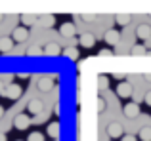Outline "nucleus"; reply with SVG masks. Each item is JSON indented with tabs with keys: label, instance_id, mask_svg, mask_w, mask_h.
Returning <instances> with one entry per match:
<instances>
[{
	"label": "nucleus",
	"instance_id": "0eeeda50",
	"mask_svg": "<svg viewBox=\"0 0 151 141\" xmlns=\"http://www.w3.org/2000/svg\"><path fill=\"white\" fill-rule=\"evenodd\" d=\"M122 113H124L126 118H136L138 115H140V105L134 101V103H126L124 107H122Z\"/></svg>",
	"mask_w": 151,
	"mask_h": 141
},
{
	"label": "nucleus",
	"instance_id": "bb28decb",
	"mask_svg": "<svg viewBox=\"0 0 151 141\" xmlns=\"http://www.w3.org/2000/svg\"><path fill=\"white\" fill-rule=\"evenodd\" d=\"M121 141H138V137H136V135H132V134H126V135H122V137H121Z\"/></svg>",
	"mask_w": 151,
	"mask_h": 141
},
{
	"label": "nucleus",
	"instance_id": "20e7f679",
	"mask_svg": "<svg viewBox=\"0 0 151 141\" xmlns=\"http://www.w3.org/2000/svg\"><path fill=\"white\" fill-rule=\"evenodd\" d=\"M103 40H105L107 46H117L119 40H121V33L115 29H107L105 34H103Z\"/></svg>",
	"mask_w": 151,
	"mask_h": 141
},
{
	"label": "nucleus",
	"instance_id": "9b49d317",
	"mask_svg": "<svg viewBox=\"0 0 151 141\" xmlns=\"http://www.w3.org/2000/svg\"><path fill=\"white\" fill-rule=\"evenodd\" d=\"M37 86H38L40 92H50V90L54 88V76H40Z\"/></svg>",
	"mask_w": 151,
	"mask_h": 141
},
{
	"label": "nucleus",
	"instance_id": "72a5a7b5",
	"mask_svg": "<svg viewBox=\"0 0 151 141\" xmlns=\"http://www.w3.org/2000/svg\"><path fill=\"white\" fill-rule=\"evenodd\" d=\"M0 141H6V135H4L2 132H0Z\"/></svg>",
	"mask_w": 151,
	"mask_h": 141
},
{
	"label": "nucleus",
	"instance_id": "dca6fc26",
	"mask_svg": "<svg viewBox=\"0 0 151 141\" xmlns=\"http://www.w3.org/2000/svg\"><path fill=\"white\" fill-rule=\"evenodd\" d=\"M115 21H117L119 27H126L130 21H132V17H130V15H117V17H115Z\"/></svg>",
	"mask_w": 151,
	"mask_h": 141
},
{
	"label": "nucleus",
	"instance_id": "cd10ccee",
	"mask_svg": "<svg viewBox=\"0 0 151 141\" xmlns=\"http://www.w3.org/2000/svg\"><path fill=\"white\" fill-rule=\"evenodd\" d=\"M144 101H145V105H149V107H151V92H147V93H145Z\"/></svg>",
	"mask_w": 151,
	"mask_h": 141
},
{
	"label": "nucleus",
	"instance_id": "c756f323",
	"mask_svg": "<svg viewBox=\"0 0 151 141\" xmlns=\"http://www.w3.org/2000/svg\"><path fill=\"white\" fill-rule=\"evenodd\" d=\"M100 56H111V50H100Z\"/></svg>",
	"mask_w": 151,
	"mask_h": 141
},
{
	"label": "nucleus",
	"instance_id": "2f4dec72",
	"mask_svg": "<svg viewBox=\"0 0 151 141\" xmlns=\"http://www.w3.org/2000/svg\"><path fill=\"white\" fill-rule=\"evenodd\" d=\"M144 80H145V82H151V73H147V74H144Z\"/></svg>",
	"mask_w": 151,
	"mask_h": 141
},
{
	"label": "nucleus",
	"instance_id": "9d476101",
	"mask_svg": "<svg viewBox=\"0 0 151 141\" xmlns=\"http://www.w3.org/2000/svg\"><path fill=\"white\" fill-rule=\"evenodd\" d=\"M78 42H81V46H84V48H94V46H96V36H94L92 33H82L81 36H78Z\"/></svg>",
	"mask_w": 151,
	"mask_h": 141
},
{
	"label": "nucleus",
	"instance_id": "a211bd4d",
	"mask_svg": "<svg viewBox=\"0 0 151 141\" xmlns=\"http://www.w3.org/2000/svg\"><path fill=\"white\" fill-rule=\"evenodd\" d=\"M140 139L142 141H151V128L149 126H144L140 130Z\"/></svg>",
	"mask_w": 151,
	"mask_h": 141
},
{
	"label": "nucleus",
	"instance_id": "6e6552de",
	"mask_svg": "<svg viewBox=\"0 0 151 141\" xmlns=\"http://www.w3.org/2000/svg\"><path fill=\"white\" fill-rule=\"evenodd\" d=\"M12 38H14V42H25L27 38H29L27 27H15V29L12 31Z\"/></svg>",
	"mask_w": 151,
	"mask_h": 141
},
{
	"label": "nucleus",
	"instance_id": "c85d7f7f",
	"mask_svg": "<svg viewBox=\"0 0 151 141\" xmlns=\"http://www.w3.org/2000/svg\"><path fill=\"white\" fill-rule=\"evenodd\" d=\"M144 46H145L147 50H151V36L147 38V40H144Z\"/></svg>",
	"mask_w": 151,
	"mask_h": 141
},
{
	"label": "nucleus",
	"instance_id": "f704fd0d",
	"mask_svg": "<svg viewBox=\"0 0 151 141\" xmlns=\"http://www.w3.org/2000/svg\"><path fill=\"white\" fill-rule=\"evenodd\" d=\"M2 90H4V86H2V80H0V93H2Z\"/></svg>",
	"mask_w": 151,
	"mask_h": 141
},
{
	"label": "nucleus",
	"instance_id": "2eb2a0df",
	"mask_svg": "<svg viewBox=\"0 0 151 141\" xmlns=\"http://www.w3.org/2000/svg\"><path fill=\"white\" fill-rule=\"evenodd\" d=\"M44 53L46 56H59V53H61V48H59V44H55V42H50V44L44 46Z\"/></svg>",
	"mask_w": 151,
	"mask_h": 141
},
{
	"label": "nucleus",
	"instance_id": "a878e982",
	"mask_svg": "<svg viewBox=\"0 0 151 141\" xmlns=\"http://www.w3.org/2000/svg\"><path fill=\"white\" fill-rule=\"evenodd\" d=\"M103 111H105V99L98 97V113H103Z\"/></svg>",
	"mask_w": 151,
	"mask_h": 141
},
{
	"label": "nucleus",
	"instance_id": "7c9ffc66",
	"mask_svg": "<svg viewBox=\"0 0 151 141\" xmlns=\"http://www.w3.org/2000/svg\"><path fill=\"white\" fill-rule=\"evenodd\" d=\"M113 76H115V78H117V80H122V78H124V74H121V73H115V74H113Z\"/></svg>",
	"mask_w": 151,
	"mask_h": 141
},
{
	"label": "nucleus",
	"instance_id": "412c9836",
	"mask_svg": "<svg viewBox=\"0 0 151 141\" xmlns=\"http://www.w3.org/2000/svg\"><path fill=\"white\" fill-rule=\"evenodd\" d=\"M40 23L44 27H52L55 23V17H54V15H42V17H40Z\"/></svg>",
	"mask_w": 151,
	"mask_h": 141
},
{
	"label": "nucleus",
	"instance_id": "f257e3e1",
	"mask_svg": "<svg viewBox=\"0 0 151 141\" xmlns=\"http://www.w3.org/2000/svg\"><path fill=\"white\" fill-rule=\"evenodd\" d=\"M115 92H117V95L121 97V99H128V97H132V84L126 80H121L117 84V88H115Z\"/></svg>",
	"mask_w": 151,
	"mask_h": 141
},
{
	"label": "nucleus",
	"instance_id": "c9c22d12",
	"mask_svg": "<svg viewBox=\"0 0 151 141\" xmlns=\"http://www.w3.org/2000/svg\"><path fill=\"white\" fill-rule=\"evenodd\" d=\"M2 21H4V17H2V15H0V23H2Z\"/></svg>",
	"mask_w": 151,
	"mask_h": 141
},
{
	"label": "nucleus",
	"instance_id": "423d86ee",
	"mask_svg": "<svg viewBox=\"0 0 151 141\" xmlns=\"http://www.w3.org/2000/svg\"><path fill=\"white\" fill-rule=\"evenodd\" d=\"M14 126H15V130H27L31 126V116L29 115H17L14 118Z\"/></svg>",
	"mask_w": 151,
	"mask_h": 141
},
{
	"label": "nucleus",
	"instance_id": "4468645a",
	"mask_svg": "<svg viewBox=\"0 0 151 141\" xmlns=\"http://www.w3.org/2000/svg\"><path fill=\"white\" fill-rule=\"evenodd\" d=\"M46 134L52 139H58L59 137V122H50L48 128H46Z\"/></svg>",
	"mask_w": 151,
	"mask_h": 141
},
{
	"label": "nucleus",
	"instance_id": "aec40b11",
	"mask_svg": "<svg viewBox=\"0 0 151 141\" xmlns=\"http://www.w3.org/2000/svg\"><path fill=\"white\" fill-rule=\"evenodd\" d=\"M63 56L69 57V59H78V50L77 48H67V50H63Z\"/></svg>",
	"mask_w": 151,
	"mask_h": 141
},
{
	"label": "nucleus",
	"instance_id": "1a4fd4ad",
	"mask_svg": "<svg viewBox=\"0 0 151 141\" xmlns=\"http://www.w3.org/2000/svg\"><path fill=\"white\" fill-rule=\"evenodd\" d=\"M59 34H61L63 38H73L75 34H77V27H75V23H63V25L59 27Z\"/></svg>",
	"mask_w": 151,
	"mask_h": 141
},
{
	"label": "nucleus",
	"instance_id": "7ed1b4c3",
	"mask_svg": "<svg viewBox=\"0 0 151 141\" xmlns=\"http://www.w3.org/2000/svg\"><path fill=\"white\" fill-rule=\"evenodd\" d=\"M105 132L111 139H117V137H122V135H124V128H122L121 122H109Z\"/></svg>",
	"mask_w": 151,
	"mask_h": 141
},
{
	"label": "nucleus",
	"instance_id": "b1692460",
	"mask_svg": "<svg viewBox=\"0 0 151 141\" xmlns=\"http://www.w3.org/2000/svg\"><path fill=\"white\" fill-rule=\"evenodd\" d=\"M81 19L84 23H94L96 21V15H92V14H84V15H81Z\"/></svg>",
	"mask_w": 151,
	"mask_h": 141
},
{
	"label": "nucleus",
	"instance_id": "473e14b6",
	"mask_svg": "<svg viewBox=\"0 0 151 141\" xmlns=\"http://www.w3.org/2000/svg\"><path fill=\"white\" fill-rule=\"evenodd\" d=\"M2 116H4V107L0 105V118H2Z\"/></svg>",
	"mask_w": 151,
	"mask_h": 141
},
{
	"label": "nucleus",
	"instance_id": "4c0bfd02",
	"mask_svg": "<svg viewBox=\"0 0 151 141\" xmlns=\"http://www.w3.org/2000/svg\"><path fill=\"white\" fill-rule=\"evenodd\" d=\"M111 141H113V139H111Z\"/></svg>",
	"mask_w": 151,
	"mask_h": 141
},
{
	"label": "nucleus",
	"instance_id": "5701e85b",
	"mask_svg": "<svg viewBox=\"0 0 151 141\" xmlns=\"http://www.w3.org/2000/svg\"><path fill=\"white\" fill-rule=\"evenodd\" d=\"M107 86H109V80H107V76H100V82H98V88H100V90H105Z\"/></svg>",
	"mask_w": 151,
	"mask_h": 141
},
{
	"label": "nucleus",
	"instance_id": "ddd939ff",
	"mask_svg": "<svg viewBox=\"0 0 151 141\" xmlns=\"http://www.w3.org/2000/svg\"><path fill=\"white\" fill-rule=\"evenodd\" d=\"M14 48V38L12 36H2L0 38V53H8Z\"/></svg>",
	"mask_w": 151,
	"mask_h": 141
},
{
	"label": "nucleus",
	"instance_id": "f03ea898",
	"mask_svg": "<svg viewBox=\"0 0 151 141\" xmlns=\"http://www.w3.org/2000/svg\"><path fill=\"white\" fill-rule=\"evenodd\" d=\"M23 93V88L19 84H15V82H12V84H8L6 88H4V95L8 97V99H19Z\"/></svg>",
	"mask_w": 151,
	"mask_h": 141
},
{
	"label": "nucleus",
	"instance_id": "4be33fe9",
	"mask_svg": "<svg viewBox=\"0 0 151 141\" xmlns=\"http://www.w3.org/2000/svg\"><path fill=\"white\" fill-rule=\"evenodd\" d=\"M27 141H44V137H42L40 132H33V134L27 137Z\"/></svg>",
	"mask_w": 151,
	"mask_h": 141
},
{
	"label": "nucleus",
	"instance_id": "6ab92c4d",
	"mask_svg": "<svg viewBox=\"0 0 151 141\" xmlns=\"http://www.w3.org/2000/svg\"><path fill=\"white\" fill-rule=\"evenodd\" d=\"M21 23H23V27H31L37 23V17L35 15H21Z\"/></svg>",
	"mask_w": 151,
	"mask_h": 141
},
{
	"label": "nucleus",
	"instance_id": "e433bc0d",
	"mask_svg": "<svg viewBox=\"0 0 151 141\" xmlns=\"http://www.w3.org/2000/svg\"><path fill=\"white\" fill-rule=\"evenodd\" d=\"M149 17H151V15H149Z\"/></svg>",
	"mask_w": 151,
	"mask_h": 141
},
{
	"label": "nucleus",
	"instance_id": "39448f33",
	"mask_svg": "<svg viewBox=\"0 0 151 141\" xmlns=\"http://www.w3.org/2000/svg\"><path fill=\"white\" fill-rule=\"evenodd\" d=\"M27 111H29V115L38 116V115H42V111H44V103H42L40 99H31L29 103H27Z\"/></svg>",
	"mask_w": 151,
	"mask_h": 141
},
{
	"label": "nucleus",
	"instance_id": "f8f14e48",
	"mask_svg": "<svg viewBox=\"0 0 151 141\" xmlns=\"http://www.w3.org/2000/svg\"><path fill=\"white\" fill-rule=\"evenodd\" d=\"M136 36H138V40H147V38L151 36V27L147 25V23H142V25H138Z\"/></svg>",
	"mask_w": 151,
	"mask_h": 141
},
{
	"label": "nucleus",
	"instance_id": "393cba45",
	"mask_svg": "<svg viewBox=\"0 0 151 141\" xmlns=\"http://www.w3.org/2000/svg\"><path fill=\"white\" fill-rule=\"evenodd\" d=\"M40 53H44V50H40V48H29L27 50V56H40Z\"/></svg>",
	"mask_w": 151,
	"mask_h": 141
},
{
	"label": "nucleus",
	"instance_id": "f3484780",
	"mask_svg": "<svg viewBox=\"0 0 151 141\" xmlns=\"http://www.w3.org/2000/svg\"><path fill=\"white\" fill-rule=\"evenodd\" d=\"M145 52H147V48H145L144 44H136V46H132V50H130L132 56H144Z\"/></svg>",
	"mask_w": 151,
	"mask_h": 141
}]
</instances>
